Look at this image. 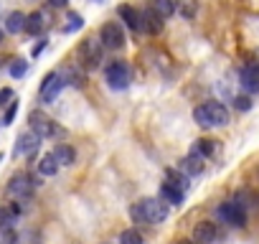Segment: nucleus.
<instances>
[{
	"instance_id": "nucleus-1",
	"label": "nucleus",
	"mask_w": 259,
	"mask_h": 244,
	"mask_svg": "<svg viewBox=\"0 0 259 244\" xmlns=\"http://www.w3.org/2000/svg\"><path fill=\"white\" fill-rule=\"evenodd\" d=\"M168 214L170 209L160 198H140L130 206V216H133L135 224H160L168 219Z\"/></svg>"
},
{
	"instance_id": "nucleus-2",
	"label": "nucleus",
	"mask_w": 259,
	"mask_h": 244,
	"mask_svg": "<svg viewBox=\"0 0 259 244\" xmlns=\"http://www.w3.org/2000/svg\"><path fill=\"white\" fill-rule=\"evenodd\" d=\"M193 119H196V125L203 128V130L224 128V125H229V109L221 102H203V104H198L193 109Z\"/></svg>"
},
{
	"instance_id": "nucleus-3",
	"label": "nucleus",
	"mask_w": 259,
	"mask_h": 244,
	"mask_svg": "<svg viewBox=\"0 0 259 244\" xmlns=\"http://www.w3.org/2000/svg\"><path fill=\"white\" fill-rule=\"evenodd\" d=\"M104 82L112 87V89H127L130 82H133V74H130V66L124 61H112L107 69H104Z\"/></svg>"
},
{
	"instance_id": "nucleus-4",
	"label": "nucleus",
	"mask_w": 259,
	"mask_h": 244,
	"mask_svg": "<svg viewBox=\"0 0 259 244\" xmlns=\"http://www.w3.org/2000/svg\"><path fill=\"white\" fill-rule=\"evenodd\" d=\"M64 87H66V79H64L61 71H51V74H46L44 82H41V89H38L41 102H44V104H51L54 99H59V94H61Z\"/></svg>"
},
{
	"instance_id": "nucleus-5",
	"label": "nucleus",
	"mask_w": 259,
	"mask_h": 244,
	"mask_svg": "<svg viewBox=\"0 0 259 244\" xmlns=\"http://www.w3.org/2000/svg\"><path fill=\"white\" fill-rule=\"evenodd\" d=\"M36 178H31L28 173H16L11 181H8V196L18 198V201H28L36 191Z\"/></svg>"
},
{
	"instance_id": "nucleus-6",
	"label": "nucleus",
	"mask_w": 259,
	"mask_h": 244,
	"mask_svg": "<svg viewBox=\"0 0 259 244\" xmlns=\"http://www.w3.org/2000/svg\"><path fill=\"white\" fill-rule=\"evenodd\" d=\"M28 122H31V133H36L41 140H44V138H59V133H61V128L56 125V122L49 119V117L41 114V112H31Z\"/></svg>"
},
{
	"instance_id": "nucleus-7",
	"label": "nucleus",
	"mask_w": 259,
	"mask_h": 244,
	"mask_svg": "<svg viewBox=\"0 0 259 244\" xmlns=\"http://www.w3.org/2000/svg\"><path fill=\"white\" fill-rule=\"evenodd\" d=\"M99 44L104 49H112V51L122 49L124 46V31H122V26L119 23H104L102 31H99Z\"/></svg>"
},
{
	"instance_id": "nucleus-8",
	"label": "nucleus",
	"mask_w": 259,
	"mask_h": 244,
	"mask_svg": "<svg viewBox=\"0 0 259 244\" xmlns=\"http://www.w3.org/2000/svg\"><path fill=\"white\" fill-rule=\"evenodd\" d=\"M79 59H81L84 69H97L102 64V44L94 41V38H87L79 46Z\"/></svg>"
},
{
	"instance_id": "nucleus-9",
	"label": "nucleus",
	"mask_w": 259,
	"mask_h": 244,
	"mask_svg": "<svg viewBox=\"0 0 259 244\" xmlns=\"http://www.w3.org/2000/svg\"><path fill=\"white\" fill-rule=\"evenodd\" d=\"M38 148H41V138H38L36 133L26 130V133H21V135H18L16 148H13V155H16V158H31Z\"/></svg>"
},
{
	"instance_id": "nucleus-10",
	"label": "nucleus",
	"mask_w": 259,
	"mask_h": 244,
	"mask_svg": "<svg viewBox=\"0 0 259 244\" xmlns=\"http://www.w3.org/2000/svg\"><path fill=\"white\" fill-rule=\"evenodd\" d=\"M219 216L231 224V226H244L246 224V209L239 204V201H226L219 206Z\"/></svg>"
},
{
	"instance_id": "nucleus-11",
	"label": "nucleus",
	"mask_w": 259,
	"mask_h": 244,
	"mask_svg": "<svg viewBox=\"0 0 259 244\" xmlns=\"http://www.w3.org/2000/svg\"><path fill=\"white\" fill-rule=\"evenodd\" d=\"M239 84H241V89L249 92V94L259 92V66H254V64L244 66V69L239 71Z\"/></svg>"
},
{
	"instance_id": "nucleus-12",
	"label": "nucleus",
	"mask_w": 259,
	"mask_h": 244,
	"mask_svg": "<svg viewBox=\"0 0 259 244\" xmlns=\"http://www.w3.org/2000/svg\"><path fill=\"white\" fill-rule=\"evenodd\" d=\"M216 239H219L216 224H211V221L196 224V229H193V241H196V244H213Z\"/></svg>"
},
{
	"instance_id": "nucleus-13",
	"label": "nucleus",
	"mask_w": 259,
	"mask_h": 244,
	"mask_svg": "<svg viewBox=\"0 0 259 244\" xmlns=\"http://www.w3.org/2000/svg\"><path fill=\"white\" fill-rule=\"evenodd\" d=\"M140 28L145 31V33H160L163 31V18L160 16H155L150 8H145L143 13H140Z\"/></svg>"
},
{
	"instance_id": "nucleus-14",
	"label": "nucleus",
	"mask_w": 259,
	"mask_h": 244,
	"mask_svg": "<svg viewBox=\"0 0 259 244\" xmlns=\"http://www.w3.org/2000/svg\"><path fill=\"white\" fill-rule=\"evenodd\" d=\"M178 171L188 178V176H201L203 173V158H196V155H186L181 163H178Z\"/></svg>"
},
{
	"instance_id": "nucleus-15",
	"label": "nucleus",
	"mask_w": 259,
	"mask_h": 244,
	"mask_svg": "<svg viewBox=\"0 0 259 244\" xmlns=\"http://www.w3.org/2000/svg\"><path fill=\"white\" fill-rule=\"evenodd\" d=\"M183 191H178L176 186H170V183H163L160 186V201H165L168 206H181L183 204Z\"/></svg>"
},
{
	"instance_id": "nucleus-16",
	"label": "nucleus",
	"mask_w": 259,
	"mask_h": 244,
	"mask_svg": "<svg viewBox=\"0 0 259 244\" xmlns=\"http://www.w3.org/2000/svg\"><path fill=\"white\" fill-rule=\"evenodd\" d=\"M6 31H8V33H21V31H26V13H21V11L8 13V18H6Z\"/></svg>"
},
{
	"instance_id": "nucleus-17",
	"label": "nucleus",
	"mask_w": 259,
	"mask_h": 244,
	"mask_svg": "<svg viewBox=\"0 0 259 244\" xmlns=\"http://www.w3.org/2000/svg\"><path fill=\"white\" fill-rule=\"evenodd\" d=\"M150 11H153L155 16H160V18L165 21V18L176 16V0H153Z\"/></svg>"
},
{
	"instance_id": "nucleus-18",
	"label": "nucleus",
	"mask_w": 259,
	"mask_h": 244,
	"mask_svg": "<svg viewBox=\"0 0 259 244\" xmlns=\"http://www.w3.org/2000/svg\"><path fill=\"white\" fill-rule=\"evenodd\" d=\"M51 155L56 158L59 166H74V158H76L74 148H69V145H56V148L51 150Z\"/></svg>"
},
{
	"instance_id": "nucleus-19",
	"label": "nucleus",
	"mask_w": 259,
	"mask_h": 244,
	"mask_svg": "<svg viewBox=\"0 0 259 244\" xmlns=\"http://www.w3.org/2000/svg\"><path fill=\"white\" fill-rule=\"evenodd\" d=\"M119 18H122L130 28H133V31H143V28H140V13H138L133 6H122V8H119Z\"/></svg>"
},
{
	"instance_id": "nucleus-20",
	"label": "nucleus",
	"mask_w": 259,
	"mask_h": 244,
	"mask_svg": "<svg viewBox=\"0 0 259 244\" xmlns=\"http://www.w3.org/2000/svg\"><path fill=\"white\" fill-rule=\"evenodd\" d=\"M38 173H41V176H49V178L59 173V163H56V158H54L51 153L38 160Z\"/></svg>"
},
{
	"instance_id": "nucleus-21",
	"label": "nucleus",
	"mask_w": 259,
	"mask_h": 244,
	"mask_svg": "<svg viewBox=\"0 0 259 244\" xmlns=\"http://www.w3.org/2000/svg\"><path fill=\"white\" fill-rule=\"evenodd\" d=\"M213 150H216L213 140H196L191 155H196V158H208V155H213Z\"/></svg>"
},
{
	"instance_id": "nucleus-22",
	"label": "nucleus",
	"mask_w": 259,
	"mask_h": 244,
	"mask_svg": "<svg viewBox=\"0 0 259 244\" xmlns=\"http://www.w3.org/2000/svg\"><path fill=\"white\" fill-rule=\"evenodd\" d=\"M41 31H44V16H41V13H31V16H26V33L38 36Z\"/></svg>"
},
{
	"instance_id": "nucleus-23",
	"label": "nucleus",
	"mask_w": 259,
	"mask_h": 244,
	"mask_svg": "<svg viewBox=\"0 0 259 244\" xmlns=\"http://www.w3.org/2000/svg\"><path fill=\"white\" fill-rule=\"evenodd\" d=\"M165 176H168V181H165V183L176 186V188H178V191H183V193L188 191V178H186V176H181L178 171H168Z\"/></svg>"
},
{
	"instance_id": "nucleus-24",
	"label": "nucleus",
	"mask_w": 259,
	"mask_h": 244,
	"mask_svg": "<svg viewBox=\"0 0 259 244\" xmlns=\"http://www.w3.org/2000/svg\"><path fill=\"white\" fill-rule=\"evenodd\" d=\"M119 244H143V236L138 229H124L119 234Z\"/></svg>"
},
{
	"instance_id": "nucleus-25",
	"label": "nucleus",
	"mask_w": 259,
	"mask_h": 244,
	"mask_svg": "<svg viewBox=\"0 0 259 244\" xmlns=\"http://www.w3.org/2000/svg\"><path fill=\"white\" fill-rule=\"evenodd\" d=\"M16 214H13V209L11 206H0V229H6V226H13L16 224Z\"/></svg>"
},
{
	"instance_id": "nucleus-26",
	"label": "nucleus",
	"mask_w": 259,
	"mask_h": 244,
	"mask_svg": "<svg viewBox=\"0 0 259 244\" xmlns=\"http://www.w3.org/2000/svg\"><path fill=\"white\" fill-rule=\"evenodd\" d=\"M0 244H18V234H16L13 226L0 229Z\"/></svg>"
},
{
	"instance_id": "nucleus-27",
	"label": "nucleus",
	"mask_w": 259,
	"mask_h": 244,
	"mask_svg": "<svg viewBox=\"0 0 259 244\" xmlns=\"http://www.w3.org/2000/svg\"><path fill=\"white\" fill-rule=\"evenodd\" d=\"M66 21H69V23L64 26V31H66V33H74L76 28H81V26H84V18H81L79 13H69V18H66Z\"/></svg>"
},
{
	"instance_id": "nucleus-28",
	"label": "nucleus",
	"mask_w": 259,
	"mask_h": 244,
	"mask_svg": "<svg viewBox=\"0 0 259 244\" xmlns=\"http://www.w3.org/2000/svg\"><path fill=\"white\" fill-rule=\"evenodd\" d=\"M26 71H28V61H23V59H16V61L11 64V76H13V79H21Z\"/></svg>"
},
{
	"instance_id": "nucleus-29",
	"label": "nucleus",
	"mask_w": 259,
	"mask_h": 244,
	"mask_svg": "<svg viewBox=\"0 0 259 244\" xmlns=\"http://www.w3.org/2000/svg\"><path fill=\"white\" fill-rule=\"evenodd\" d=\"M234 107H236L239 112H249V109H251V99H249L246 94H239V97H234Z\"/></svg>"
},
{
	"instance_id": "nucleus-30",
	"label": "nucleus",
	"mask_w": 259,
	"mask_h": 244,
	"mask_svg": "<svg viewBox=\"0 0 259 244\" xmlns=\"http://www.w3.org/2000/svg\"><path fill=\"white\" fill-rule=\"evenodd\" d=\"M16 114H18V102H13V104L6 109V114H3V125H11Z\"/></svg>"
},
{
	"instance_id": "nucleus-31",
	"label": "nucleus",
	"mask_w": 259,
	"mask_h": 244,
	"mask_svg": "<svg viewBox=\"0 0 259 244\" xmlns=\"http://www.w3.org/2000/svg\"><path fill=\"white\" fill-rule=\"evenodd\" d=\"M11 97H13L11 89H0V104H6V99H11Z\"/></svg>"
},
{
	"instance_id": "nucleus-32",
	"label": "nucleus",
	"mask_w": 259,
	"mask_h": 244,
	"mask_svg": "<svg viewBox=\"0 0 259 244\" xmlns=\"http://www.w3.org/2000/svg\"><path fill=\"white\" fill-rule=\"evenodd\" d=\"M44 49H46V41H41V44H36L31 54H33V56H38V54H44Z\"/></svg>"
},
{
	"instance_id": "nucleus-33",
	"label": "nucleus",
	"mask_w": 259,
	"mask_h": 244,
	"mask_svg": "<svg viewBox=\"0 0 259 244\" xmlns=\"http://www.w3.org/2000/svg\"><path fill=\"white\" fill-rule=\"evenodd\" d=\"M49 3H51V6H56V8H64V6L69 3V0H49Z\"/></svg>"
},
{
	"instance_id": "nucleus-34",
	"label": "nucleus",
	"mask_w": 259,
	"mask_h": 244,
	"mask_svg": "<svg viewBox=\"0 0 259 244\" xmlns=\"http://www.w3.org/2000/svg\"><path fill=\"white\" fill-rule=\"evenodd\" d=\"M176 244H196V241H188V239H181V241H176Z\"/></svg>"
},
{
	"instance_id": "nucleus-35",
	"label": "nucleus",
	"mask_w": 259,
	"mask_h": 244,
	"mask_svg": "<svg viewBox=\"0 0 259 244\" xmlns=\"http://www.w3.org/2000/svg\"><path fill=\"white\" fill-rule=\"evenodd\" d=\"M0 44H3V31H0Z\"/></svg>"
}]
</instances>
